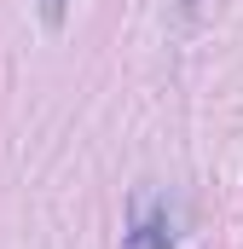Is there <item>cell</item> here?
<instances>
[{
  "mask_svg": "<svg viewBox=\"0 0 243 249\" xmlns=\"http://www.w3.org/2000/svg\"><path fill=\"white\" fill-rule=\"evenodd\" d=\"M41 6V23L47 29H64V18H69V0H35Z\"/></svg>",
  "mask_w": 243,
  "mask_h": 249,
  "instance_id": "cell-2",
  "label": "cell"
},
{
  "mask_svg": "<svg viewBox=\"0 0 243 249\" xmlns=\"http://www.w3.org/2000/svg\"><path fill=\"white\" fill-rule=\"evenodd\" d=\"M122 249H174V220H168V214H139L133 238Z\"/></svg>",
  "mask_w": 243,
  "mask_h": 249,
  "instance_id": "cell-1",
  "label": "cell"
}]
</instances>
